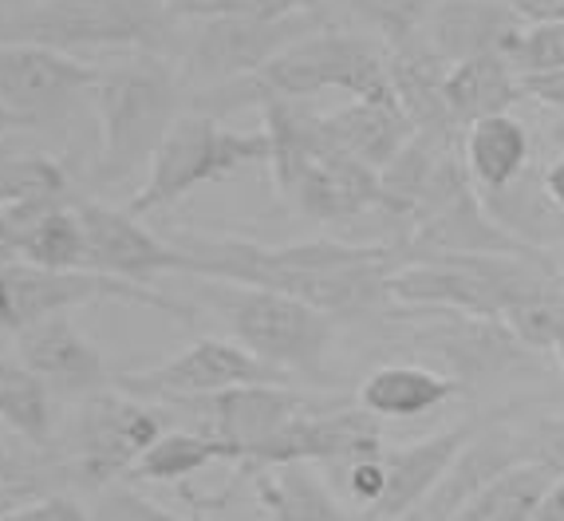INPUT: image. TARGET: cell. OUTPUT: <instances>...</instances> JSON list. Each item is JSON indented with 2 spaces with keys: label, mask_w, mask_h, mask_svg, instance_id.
<instances>
[{
  "label": "cell",
  "mask_w": 564,
  "mask_h": 521,
  "mask_svg": "<svg viewBox=\"0 0 564 521\" xmlns=\"http://www.w3.org/2000/svg\"><path fill=\"white\" fill-rule=\"evenodd\" d=\"M186 257L189 276L206 281L257 284L289 293L328 313L332 321L383 316L391 308L387 273L395 269V246H351V241H296V246H261L245 237L174 234Z\"/></svg>",
  "instance_id": "obj_1"
},
{
  "label": "cell",
  "mask_w": 564,
  "mask_h": 521,
  "mask_svg": "<svg viewBox=\"0 0 564 521\" xmlns=\"http://www.w3.org/2000/svg\"><path fill=\"white\" fill-rule=\"evenodd\" d=\"M261 115L264 131L273 134V154H269L273 182L304 218L332 226L364 214H383L379 171L339 151L324 131L321 115L296 107V99H269Z\"/></svg>",
  "instance_id": "obj_2"
},
{
  "label": "cell",
  "mask_w": 564,
  "mask_h": 521,
  "mask_svg": "<svg viewBox=\"0 0 564 521\" xmlns=\"http://www.w3.org/2000/svg\"><path fill=\"white\" fill-rule=\"evenodd\" d=\"M95 123H99V154L95 182H122L151 166L170 127L189 107L178 64L162 52H131L119 64L99 67L91 87Z\"/></svg>",
  "instance_id": "obj_3"
},
{
  "label": "cell",
  "mask_w": 564,
  "mask_h": 521,
  "mask_svg": "<svg viewBox=\"0 0 564 521\" xmlns=\"http://www.w3.org/2000/svg\"><path fill=\"white\" fill-rule=\"evenodd\" d=\"M564 289L549 249L529 253H462L414 257L387 273L391 304L403 308H446V313L501 321L521 301Z\"/></svg>",
  "instance_id": "obj_4"
},
{
  "label": "cell",
  "mask_w": 564,
  "mask_h": 521,
  "mask_svg": "<svg viewBox=\"0 0 564 521\" xmlns=\"http://www.w3.org/2000/svg\"><path fill=\"white\" fill-rule=\"evenodd\" d=\"M202 296L226 316L237 344H245L257 360L273 363L284 376H321L324 371V356L336 336V321L328 313L289 293L234 281H206Z\"/></svg>",
  "instance_id": "obj_5"
},
{
  "label": "cell",
  "mask_w": 564,
  "mask_h": 521,
  "mask_svg": "<svg viewBox=\"0 0 564 521\" xmlns=\"http://www.w3.org/2000/svg\"><path fill=\"white\" fill-rule=\"evenodd\" d=\"M182 17L166 0H44L20 17L0 20V40H32L59 47H127V52H162L182 44Z\"/></svg>",
  "instance_id": "obj_6"
},
{
  "label": "cell",
  "mask_w": 564,
  "mask_h": 521,
  "mask_svg": "<svg viewBox=\"0 0 564 521\" xmlns=\"http://www.w3.org/2000/svg\"><path fill=\"white\" fill-rule=\"evenodd\" d=\"M269 154H273V134L264 127L261 131H234L214 115L186 107V115L162 139L147 186L131 198V214L174 206L186 194L209 186V182L229 178L241 166L269 162Z\"/></svg>",
  "instance_id": "obj_7"
},
{
  "label": "cell",
  "mask_w": 564,
  "mask_h": 521,
  "mask_svg": "<svg viewBox=\"0 0 564 521\" xmlns=\"http://www.w3.org/2000/svg\"><path fill=\"white\" fill-rule=\"evenodd\" d=\"M198 29L182 36V84L186 91L229 84L261 72L269 59H276L289 44L328 24L324 9L289 12V17H209L194 20Z\"/></svg>",
  "instance_id": "obj_8"
},
{
  "label": "cell",
  "mask_w": 564,
  "mask_h": 521,
  "mask_svg": "<svg viewBox=\"0 0 564 521\" xmlns=\"http://www.w3.org/2000/svg\"><path fill=\"white\" fill-rule=\"evenodd\" d=\"M91 301H131L159 308L174 321H189V308L154 293L151 284L119 281V276L95 273V269H44L29 265V261H12L0 269V324L9 332H24L44 316L72 313Z\"/></svg>",
  "instance_id": "obj_9"
},
{
  "label": "cell",
  "mask_w": 564,
  "mask_h": 521,
  "mask_svg": "<svg viewBox=\"0 0 564 521\" xmlns=\"http://www.w3.org/2000/svg\"><path fill=\"white\" fill-rule=\"evenodd\" d=\"M399 316L411 321L414 348L423 351L426 360H434L443 376H451L458 391L494 383L509 368L536 356L509 332L506 321L446 313V308H403V304H399Z\"/></svg>",
  "instance_id": "obj_10"
},
{
  "label": "cell",
  "mask_w": 564,
  "mask_h": 521,
  "mask_svg": "<svg viewBox=\"0 0 564 521\" xmlns=\"http://www.w3.org/2000/svg\"><path fill=\"white\" fill-rule=\"evenodd\" d=\"M162 435V415L119 388L87 391L67 426L72 470L87 486H107L131 470L134 458Z\"/></svg>",
  "instance_id": "obj_11"
},
{
  "label": "cell",
  "mask_w": 564,
  "mask_h": 521,
  "mask_svg": "<svg viewBox=\"0 0 564 521\" xmlns=\"http://www.w3.org/2000/svg\"><path fill=\"white\" fill-rule=\"evenodd\" d=\"M241 383H289L284 371L273 363L257 360L253 351L237 340H217V336H202V340L186 344L178 356L154 363L142 371H122L115 379V388L127 391L134 399H154V403H178V399H198L214 395V391L241 388Z\"/></svg>",
  "instance_id": "obj_12"
},
{
  "label": "cell",
  "mask_w": 564,
  "mask_h": 521,
  "mask_svg": "<svg viewBox=\"0 0 564 521\" xmlns=\"http://www.w3.org/2000/svg\"><path fill=\"white\" fill-rule=\"evenodd\" d=\"M383 419L371 411L344 408V403H328V408L304 411L289 426H281L273 438H264L261 446L249 451L245 466L261 470V466H284V463H308V466H339L356 463V458L383 455Z\"/></svg>",
  "instance_id": "obj_13"
},
{
  "label": "cell",
  "mask_w": 564,
  "mask_h": 521,
  "mask_svg": "<svg viewBox=\"0 0 564 521\" xmlns=\"http://www.w3.org/2000/svg\"><path fill=\"white\" fill-rule=\"evenodd\" d=\"M328 403L332 399L304 395V391H292L289 383H241V388L214 391V395L178 399V403H170V408L194 411L202 431L234 446L245 466V458H249L253 446H261L264 438H273L276 431L289 426L296 415L328 408Z\"/></svg>",
  "instance_id": "obj_14"
},
{
  "label": "cell",
  "mask_w": 564,
  "mask_h": 521,
  "mask_svg": "<svg viewBox=\"0 0 564 521\" xmlns=\"http://www.w3.org/2000/svg\"><path fill=\"white\" fill-rule=\"evenodd\" d=\"M95 79L99 67L72 52L32 40H0V104L29 123L64 111L79 95H91Z\"/></svg>",
  "instance_id": "obj_15"
},
{
  "label": "cell",
  "mask_w": 564,
  "mask_h": 521,
  "mask_svg": "<svg viewBox=\"0 0 564 521\" xmlns=\"http://www.w3.org/2000/svg\"><path fill=\"white\" fill-rule=\"evenodd\" d=\"M79 226L87 241V269L119 281L154 284V276L186 273V257L174 241H162L134 221L131 209H115L104 202H79Z\"/></svg>",
  "instance_id": "obj_16"
},
{
  "label": "cell",
  "mask_w": 564,
  "mask_h": 521,
  "mask_svg": "<svg viewBox=\"0 0 564 521\" xmlns=\"http://www.w3.org/2000/svg\"><path fill=\"white\" fill-rule=\"evenodd\" d=\"M521 32H525V20L509 0H438L426 12L419 36L446 67H454L486 52L509 56Z\"/></svg>",
  "instance_id": "obj_17"
},
{
  "label": "cell",
  "mask_w": 564,
  "mask_h": 521,
  "mask_svg": "<svg viewBox=\"0 0 564 521\" xmlns=\"http://www.w3.org/2000/svg\"><path fill=\"white\" fill-rule=\"evenodd\" d=\"M399 261L414 257H462V253H529L533 246L518 241L494 214L486 209L478 189H466L451 206L431 214L426 221L411 229L406 237L391 241Z\"/></svg>",
  "instance_id": "obj_18"
},
{
  "label": "cell",
  "mask_w": 564,
  "mask_h": 521,
  "mask_svg": "<svg viewBox=\"0 0 564 521\" xmlns=\"http://www.w3.org/2000/svg\"><path fill=\"white\" fill-rule=\"evenodd\" d=\"M17 360L36 371L40 379H47V388L84 391V395L107 388L104 356L67 313L44 316L17 332Z\"/></svg>",
  "instance_id": "obj_19"
},
{
  "label": "cell",
  "mask_w": 564,
  "mask_h": 521,
  "mask_svg": "<svg viewBox=\"0 0 564 521\" xmlns=\"http://www.w3.org/2000/svg\"><path fill=\"white\" fill-rule=\"evenodd\" d=\"M474 431H478V423H458L451 431L419 438V443L403 446V451H383V498L364 521H399L403 513H411L434 486L443 482V474L462 455V446L474 438Z\"/></svg>",
  "instance_id": "obj_20"
},
{
  "label": "cell",
  "mask_w": 564,
  "mask_h": 521,
  "mask_svg": "<svg viewBox=\"0 0 564 521\" xmlns=\"http://www.w3.org/2000/svg\"><path fill=\"white\" fill-rule=\"evenodd\" d=\"M321 119L339 151H348L371 171H383L414 134L399 99H348L336 111H324Z\"/></svg>",
  "instance_id": "obj_21"
},
{
  "label": "cell",
  "mask_w": 564,
  "mask_h": 521,
  "mask_svg": "<svg viewBox=\"0 0 564 521\" xmlns=\"http://www.w3.org/2000/svg\"><path fill=\"white\" fill-rule=\"evenodd\" d=\"M462 159L478 194H498L533 166V134L513 111L489 115L462 131Z\"/></svg>",
  "instance_id": "obj_22"
},
{
  "label": "cell",
  "mask_w": 564,
  "mask_h": 521,
  "mask_svg": "<svg viewBox=\"0 0 564 521\" xmlns=\"http://www.w3.org/2000/svg\"><path fill=\"white\" fill-rule=\"evenodd\" d=\"M443 95L454 123L462 131L470 123H478V119H489V115L513 111L525 99L518 67L509 64V56H501V52H486V56L462 59V64L446 67Z\"/></svg>",
  "instance_id": "obj_23"
},
{
  "label": "cell",
  "mask_w": 564,
  "mask_h": 521,
  "mask_svg": "<svg viewBox=\"0 0 564 521\" xmlns=\"http://www.w3.org/2000/svg\"><path fill=\"white\" fill-rule=\"evenodd\" d=\"M458 395V383L431 363H383L359 383L356 403L376 419H419Z\"/></svg>",
  "instance_id": "obj_24"
},
{
  "label": "cell",
  "mask_w": 564,
  "mask_h": 521,
  "mask_svg": "<svg viewBox=\"0 0 564 521\" xmlns=\"http://www.w3.org/2000/svg\"><path fill=\"white\" fill-rule=\"evenodd\" d=\"M253 490L269 521H364L312 474L308 463H284L253 470Z\"/></svg>",
  "instance_id": "obj_25"
},
{
  "label": "cell",
  "mask_w": 564,
  "mask_h": 521,
  "mask_svg": "<svg viewBox=\"0 0 564 521\" xmlns=\"http://www.w3.org/2000/svg\"><path fill=\"white\" fill-rule=\"evenodd\" d=\"M561 482V474L549 470L545 463H513L501 474H494L486 486L470 498V506L458 518L470 521H533L549 490Z\"/></svg>",
  "instance_id": "obj_26"
},
{
  "label": "cell",
  "mask_w": 564,
  "mask_h": 521,
  "mask_svg": "<svg viewBox=\"0 0 564 521\" xmlns=\"http://www.w3.org/2000/svg\"><path fill=\"white\" fill-rule=\"evenodd\" d=\"M217 463H241L234 446L206 431H162L122 478L134 482H182L189 474H202L206 466Z\"/></svg>",
  "instance_id": "obj_27"
},
{
  "label": "cell",
  "mask_w": 564,
  "mask_h": 521,
  "mask_svg": "<svg viewBox=\"0 0 564 521\" xmlns=\"http://www.w3.org/2000/svg\"><path fill=\"white\" fill-rule=\"evenodd\" d=\"M67 174L59 162L47 154H17V159H0V209L9 214V221L29 226L32 218L56 209L64 202Z\"/></svg>",
  "instance_id": "obj_28"
},
{
  "label": "cell",
  "mask_w": 564,
  "mask_h": 521,
  "mask_svg": "<svg viewBox=\"0 0 564 521\" xmlns=\"http://www.w3.org/2000/svg\"><path fill=\"white\" fill-rule=\"evenodd\" d=\"M0 423H9L29 446H47L56 435L47 379L20 360H0Z\"/></svg>",
  "instance_id": "obj_29"
},
{
  "label": "cell",
  "mask_w": 564,
  "mask_h": 521,
  "mask_svg": "<svg viewBox=\"0 0 564 521\" xmlns=\"http://www.w3.org/2000/svg\"><path fill=\"white\" fill-rule=\"evenodd\" d=\"M17 257L44 269H87V241L76 209H47L17 234Z\"/></svg>",
  "instance_id": "obj_30"
},
{
  "label": "cell",
  "mask_w": 564,
  "mask_h": 521,
  "mask_svg": "<svg viewBox=\"0 0 564 521\" xmlns=\"http://www.w3.org/2000/svg\"><path fill=\"white\" fill-rule=\"evenodd\" d=\"M438 0H351V9L376 29V40H383V44H395V40L423 29L426 12Z\"/></svg>",
  "instance_id": "obj_31"
},
{
  "label": "cell",
  "mask_w": 564,
  "mask_h": 521,
  "mask_svg": "<svg viewBox=\"0 0 564 521\" xmlns=\"http://www.w3.org/2000/svg\"><path fill=\"white\" fill-rule=\"evenodd\" d=\"M170 12L182 20L209 17H289V12L321 9V0H166Z\"/></svg>",
  "instance_id": "obj_32"
},
{
  "label": "cell",
  "mask_w": 564,
  "mask_h": 521,
  "mask_svg": "<svg viewBox=\"0 0 564 521\" xmlns=\"http://www.w3.org/2000/svg\"><path fill=\"white\" fill-rule=\"evenodd\" d=\"M509 64L518 76H536V72H561L564 67V20L549 24H525L521 40L509 52Z\"/></svg>",
  "instance_id": "obj_33"
},
{
  "label": "cell",
  "mask_w": 564,
  "mask_h": 521,
  "mask_svg": "<svg viewBox=\"0 0 564 521\" xmlns=\"http://www.w3.org/2000/svg\"><path fill=\"white\" fill-rule=\"evenodd\" d=\"M87 518L91 521H182L170 510H162L159 502L142 498L139 490H131V486H122V482L99 486Z\"/></svg>",
  "instance_id": "obj_34"
},
{
  "label": "cell",
  "mask_w": 564,
  "mask_h": 521,
  "mask_svg": "<svg viewBox=\"0 0 564 521\" xmlns=\"http://www.w3.org/2000/svg\"><path fill=\"white\" fill-rule=\"evenodd\" d=\"M0 521H91L87 510L72 498H59V493H44V498H32V502H20L0 510Z\"/></svg>",
  "instance_id": "obj_35"
},
{
  "label": "cell",
  "mask_w": 564,
  "mask_h": 521,
  "mask_svg": "<svg viewBox=\"0 0 564 521\" xmlns=\"http://www.w3.org/2000/svg\"><path fill=\"white\" fill-rule=\"evenodd\" d=\"M529 458L545 463L549 470H556L564 478V415L536 419L529 426Z\"/></svg>",
  "instance_id": "obj_36"
},
{
  "label": "cell",
  "mask_w": 564,
  "mask_h": 521,
  "mask_svg": "<svg viewBox=\"0 0 564 521\" xmlns=\"http://www.w3.org/2000/svg\"><path fill=\"white\" fill-rule=\"evenodd\" d=\"M521 91H525V99H533V104L564 115V67H561V72H536V76H521Z\"/></svg>",
  "instance_id": "obj_37"
},
{
  "label": "cell",
  "mask_w": 564,
  "mask_h": 521,
  "mask_svg": "<svg viewBox=\"0 0 564 521\" xmlns=\"http://www.w3.org/2000/svg\"><path fill=\"white\" fill-rule=\"evenodd\" d=\"M525 24H549V20H564V0H509Z\"/></svg>",
  "instance_id": "obj_38"
},
{
  "label": "cell",
  "mask_w": 564,
  "mask_h": 521,
  "mask_svg": "<svg viewBox=\"0 0 564 521\" xmlns=\"http://www.w3.org/2000/svg\"><path fill=\"white\" fill-rule=\"evenodd\" d=\"M536 174H541V189L549 194V202H556L564 209V146Z\"/></svg>",
  "instance_id": "obj_39"
},
{
  "label": "cell",
  "mask_w": 564,
  "mask_h": 521,
  "mask_svg": "<svg viewBox=\"0 0 564 521\" xmlns=\"http://www.w3.org/2000/svg\"><path fill=\"white\" fill-rule=\"evenodd\" d=\"M0 253H17V226L9 221L4 209H0Z\"/></svg>",
  "instance_id": "obj_40"
},
{
  "label": "cell",
  "mask_w": 564,
  "mask_h": 521,
  "mask_svg": "<svg viewBox=\"0 0 564 521\" xmlns=\"http://www.w3.org/2000/svg\"><path fill=\"white\" fill-rule=\"evenodd\" d=\"M17 127H32L29 119H20L17 111H9V107L0 104V134H9V131H17Z\"/></svg>",
  "instance_id": "obj_41"
},
{
  "label": "cell",
  "mask_w": 564,
  "mask_h": 521,
  "mask_svg": "<svg viewBox=\"0 0 564 521\" xmlns=\"http://www.w3.org/2000/svg\"><path fill=\"white\" fill-rule=\"evenodd\" d=\"M549 257H553V269H556V276H561V281H564V246L549 249Z\"/></svg>",
  "instance_id": "obj_42"
},
{
  "label": "cell",
  "mask_w": 564,
  "mask_h": 521,
  "mask_svg": "<svg viewBox=\"0 0 564 521\" xmlns=\"http://www.w3.org/2000/svg\"><path fill=\"white\" fill-rule=\"evenodd\" d=\"M4 482H9V458H4V446H0V493H4Z\"/></svg>",
  "instance_id": "obj_43"
},
{
  "label": "cell",
  "mask_w": 564,
  "mask_h": 521,
  "mask_svg": "<svg viewBox=\"0 0 564 521\" xmlns=\"http://www.w3.org/2000/svg\"><path fill=\"white\" fill-rule=\"evenodd\" d=\"M553 139L561 142V146H564V119H561V127H556V131H553Z\"/></svg>",
  "instance_id": "obj_44"
},
{
  "label": "cell",
  "mask_w": 564,
  "mask_h": 521,
  "mask_svg": "<svg viewBox=\"0 0 564 521\" xmlns=\"http://www.w3.org/2000/svg\"><path fill=\"white\" fill-rule=\"evenodd\" d=\"M454 521H470V518H454Z\"/></svg>",
  "instance_id": "obj_45"
}]
</instances>
